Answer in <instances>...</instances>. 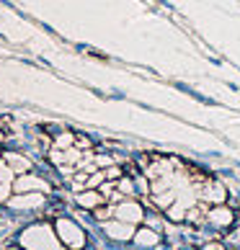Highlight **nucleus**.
I'll use <instances>...</instances> for the list:
<instances>
[{
	"label": "nucleus",
	"instance_id": "nucleus-1",
	"mask_svg": "<svg viewBox=\"0 0 240 250\" xmlns=\"http://www.w3.org/2000/svg\"><path fill=\"white\" fill-rule=\"evenodd\" d=\"M57 237H60V243H65L70 250H83V245H86L83 229H78L70 219H57Z\"/></svg>",
	"mask_w": 240,
	"mask_h": 250
},
{
	"label": "nucleus",
	"instance_id": "nucleus-2",
	"mask_svg": "<svg viewBox=\"0 0 240 250\" xmlns=\"http://www.w3.org/2000/svg\"><path fill=\"white\" fill-rule=\"evenodd\" d=\"M207 222L217 229H230L235 222V211L227 207V204H217V207L207 209Z\"/></svg>",
	"mask_w": 240,
	"mask_h": 250
},
{
	"label": "nucleus",
	"instance_id": "nucleus-3",
	"mask_svg": "<svg viewBox=\"0 0 240 250\" xmlns=\"http://www.w3.org/2000/svg\"><path fill=\"white\" fill-rule=\"evenodd\" d=\"M114 217L122 219V222H129V225H137L142 222V207L137 201H122V204H114Z\"/></svg>",
	"mask_w": 240,
	"mask_h": 250
},
{
	"label": "nucleus",
	"instance_id": "nucleus-4",
	"mask_svg": "<svg viewBox=\"0 0 240 250\" xmlns=\"http://www.w3.org/2000/svg\"><path fill=\"white\" fill-rule=\"evenodd\" d=\"M75 204H78L80 209H86V211H96L98 207L109 204V199H106L101 191H96V188H83V191H78Z\"/></svg>",
	"mask_w": 240,
	"mask_h": 250
},
{
	"label": "nucleus",
	"instance_id": "nucleus-5",
	"mask_svg": "<svg viewBox=\"0 0 240 250\" xmlns=\"http://www.w3.org/2000/svg\"><path fill=\"white\" fill-rule=\"evenodd\" d=\"M3 160H5V165L11 168L16 175H21V173H29L31 170V160H26L23 155H18V152H5L3 155Z\"/></svg>",
	"mask_w": 240,
	"mask_h": 250
},
{
	"label": "nucleus",
	"instance_id": "nucleus-6",
	"mask_svg": "<svg viewBox=\"0 0 240 250\" xmlns=\"http://www.w3.org/2000/svg\"><path fill=\"white\" fill-rule=\"evenodd\" d=\"M106 229H109V235L116 237V240L134 237V229H132V225H129V222H122V219H119V227H116V225H109V222H106Z\"/></svg>",
	"mask_w": 240,
	"mask_h": 250
},
{
	"label": "nucleus",
	"instance_id": "nucleus-7",
	"mask_svg": "<svg viewBox=\"0 0 240 250\" xmlns=\"http://www.w3.org/2000/svg\"><path fill=\"white\" fill-rule=\"evenodd\" d=\"M134 243H140V245H155V243H160V237H158V232L155 229H147V227H142V229H137L134 232Z\"/></svg>",
	"mask_w": 240,
	"mask_h": 250
},
{
	"label": "nucleus",
	"instance_id": "nucleus-8",
	"mask_svg": "<svg viewBox=\"0 0 240 250\" xmlns=\"http://www.w3.org/2000/svg\"><path fill=\"white\" fill-rule=\"evenodd\" d=\"M52 147H54V150H70V147H75V134L65 132V134H60V137H54Z\"/></svg>",
	"mask_w": 240,
	"mask_h": 250
}]
</instances>
